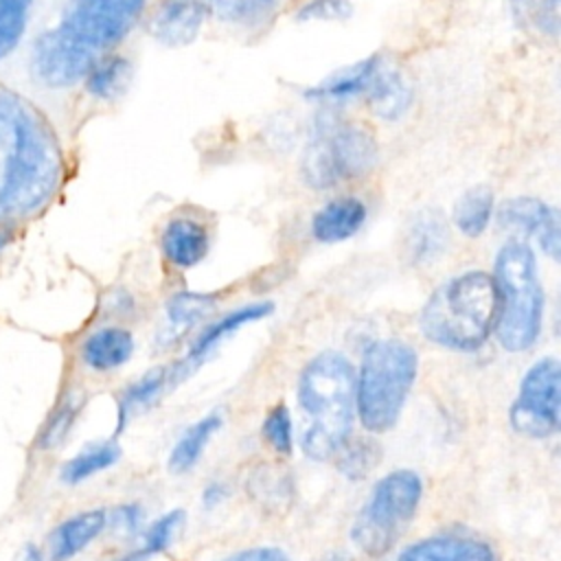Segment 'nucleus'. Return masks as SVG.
Masks as SVG:
<instances>
[{
  "label": "nucleus",
  "instance_id": "obj_1",
  "mask_svg": "<svg viewBox=\"0 0 561 561\" xmlns=\"http://www.w3.org/2000/svg\"><path fill=\"white\" fill-rule=\"evenodd\" d=\"M61 180V149L46 116L0 88V224L44 208Z\"/></svg>",
  "mask_w": 561,
  "mask_h": 561
},
{
  "label": "nucleus",
  "instance_id": "obj_2",
  "mask_svg": "<svg viewBox=\"0 0 561 561\" xmlns=\"http://www.w3.org/2000/svg\"><path fill=\"white\" fill-rule=\"evenodd\" d=\"M298 401L309 416L302 451L311 460H327L348 438L353 425L355 375L340 353L313 357L300 375Z\"/></svg>",
  "mask_w": 561,
  "mask_h": 561
},
{
  "label": "nucleus",
  "instance_id": "obj_3",
  "mask_svg": "<svg viewBox=\"0 0 561 561\" xmlns=\"http://www.w3.org/2000/svg\"><path fill=\"white\" fill-rule=\"evenodd\" d=\"M497 318L495 280L480 270L465 272L440 285L419 316L423 335L445 348H480Z\"/></svg>",
  "mask_w": 561,
  "mask_h": 561
},
{
  "label": "nucleus",
  "instance_id": "obj_4",
  "mask_svg": "<svg viewBox=\"0 0 561 561\" xmlns=\"http://www.w3.org/2000/svg\"><path fill=\"white\" fill-rule=\"evenodd\" d=\"M497 318L495 333L506 351L528 348L543 318V291L537 276L535 254L526 241H508L495 259Z\"/></svg>",
  "mask_w": 561,
  "mask_h": 561
},
{
  "label": "nucleus",
  "instance_id": "obj_5",
  "mask_svg": "<svg viewBox=\"0 0 561 561\" xmlns=\"http://www.w3.org/2000/svg\"><path fill=\"white\" fill-rule=\"evenodd\" d=\"M416 353L401 340L373 342L362 359L355 399L362 425L370 432L390 430L416 377Z\"/></svg>",
  "mask_w": 561,
  "mask_h": 561
},
{
  "label": "nucleus",
  "instance_id": "obj_6",
  "mask_svg": "<svg viewBox=\"0 0 561 561\" xmlns=\"http://www.w3.org/2000/svg\"><path fill=\"white\" fill-rule=\"evenodd\" d=\"M421 495L423 482L410 469L381 478L351 528L353 543L368 557L386 554L416 513Z\"/></svg>",
  "mask_w": 561,
  "mask_h": 561
},
{
  "label": "nucleus",
  "instance_id": "obj_7",
  "mask_svg": "<svg viewBox=\"0 0 561 561\" xmlns=\"http://www.w3.org/2000/svg\"><path fill=\"white\" fill-rule=\"evenodd\" d=\"M377 160L373 136L348 123H324L307 145L302 175L313 188H329L366 173Z\"/></svg>",
  "mask_w": 561,
  "mask_h": 561
},
{
  "label": "nucleus",
  "instance_id": "obj_8",
  "mask_svg": "<svg viewBox=\"0 0 561 561\" xmlns=\"http://www.w3.org/2000/svg\"><path fill=\"white\" fill-rule=\"evenodd\" d=\"M142 7L145 0H70L55 28L99 57L127 35Z\"/></svg>",
  "mask_w": 561,
  "mask_h": 561
},
{
  "label": "nucleus",
  "instance_id": "obj_9",
  "mask_svg": "<svg viewBox=\"0 0 561 561\" xmlns=\"http://www.w3.org/2000/svg\"><path fill=\"white\" fill-rule=\"evenodd\" d=\"M561 410V366L557 359L546 357L528 368L522 379L519 397L515 399L508 416L511 425L526 436L543 438L559 430Z\"/></svg>",
  "mask_w": 561,
  "mask_h": 561
},
{
  "label": "nucleus",
  "instance_id": "obj_10",
  "mask_svg": "<svg viewBox=\"0 0 561 561\" xmlns=\"http://www.w3.org/2000/svg\"><path fill=\"white\" fill-rule=\"evenodd\" d=\"M96 59L53 26L33 42L31 75L46 88H70L88 75Z\"/></svg>",
  "mask_w": 561,
  "mask_h": 561
},
{
  "label": "nucleus",
  "instance_id": "obj_11",
  "mask_svg": "<svg viewBox=\"0 0 561 561\" xmlns=\"http://www.w3.org/2000/svg\"><path fill=\"white\" fill-rule=\"evenodd\" d=\"M497 221L502 228L535 234L548 256L552 259L559 256V248H561L559 215L552 206L543 204L541 199L513 197L500 206Z\"/></svg>",
  "mask_w": 561,
  "mask_h": 561
},
{
  "label": "nucleus",
  "instance_id": "obj_12",
  "mask_svg": "<svg viewBox=\"0 0 561 561\" xmlns=\"http://www.w3.org/2000/svg\"><path fill=\"white\" fill-rule=\"evenodd\" d=\"M397 561H497L493 548L467 535H434L403 550Z\"/></svg>",
  "mask_w": 561,
  "mask_h": 561
},
{
  "label": "nucleus",
  "instance_id": "obj_13",
  "mask_svg": "<svg viewBox=\"0 0 561 561\" xmlns=\"http://www.w3.org/2000/svg\"><path fill=\"white\" fill-rule=\"evenodd\" d=\"M107 524V515L101 508L77 513L59 522L48 535V559L50 561H70L85 546H90Z\"/></svg>",
  "mask_w": 561,
  "mask_h": 561
},
{
  "label": "nucleus",
  "instance_id": "obj_14",
  "mask_svg": "<svg viewBox=\"0 0 561 561\" xmlns=\"http://www.w3.org/2000/svg\"><path fill=\"white\" fill-rule=\"evenodd\" d=\"M206 13L202 0H167L153 18L151 31L160 42L182 46L195 39Z\"/></svg>",
  "mask_w": 561,
  "mask_h": 561
},
{
  "label": "nucleus",
  "instance_id": "obj_15",
  "mask_svg": "<svg viewBox=\"0 0 561 561\" xmlns=\"http://www.w3.org/2000/svg\"><path fill=\"white\" fill-rule=\"evenodd\" d=\"M366 219V206L357 197H337L324 204L311 219V234L322 243L353 237Z\"/></svg>",
  "mask_w": 561,
  "mask_h": 561
},
{
  "label": "nucleus",
  "instance_id": "obj_16",
  "mask_svg": "<svg viewBox=\"0 0 561 561\" xmlns=\"http://www.w3.org/2000/svg\"><path fill=\"white\" fill-rule=\"evenodd\" d=\"M162 250L173 265L191 267L206 256L208 232L195 219H171L162 232Z\"/></svg>",
  "mask_w": 561,
  "mask_h": 561
},
{
  "label": "nucleus",
  "instance_id": "obj_17",
  "mask_svg": "<svg viewBox=\"0 0 561 561\" xmlns=\"http://www.w3.org/2000/svg\"><path fill=\"white\" fill-rule=\"evenodd\" d=\"M134 351V337L123 327H103L88 335L81 344V359L94 370H112L123 366Z\"/></svg>",
  "mask_w": 561,
  "mask_h": 561
},
{
  "label": "nucleus",
  "instance_id": "obj_18",
  "mask_svg": "<svg viewBox=\"0 0 561 561\" xmlns=\"http://www.w3.org/2000/svg\"><path fill=\"white\" fill-rule=\"evenodd\" d=\"M379 66H381L379 57L364 59L351 68H344V70L331 75L327 81H322L320 85L309 90L307 96L313 101H320V103L348 101L362 92H368L370 81H373L375 72L379 70Z\"/></svg>",
  "mask_w": 561,
  "mask_h": 561
},
{
  "label": "nucleus",
  "instance_id": "obj_19",
  "mask_svg": "<svg viewBox=\"0 0 561 561\" xmlns=\"http://www.w3.org/2000/svg\"><path fill=\"white\" fill-rule=\"evenodd\" d=\"M366 94L373 112L383 121H397L412 101V90L405 79L397 70L383 66H379V70L375 72Z\"/></svg>",
  "mask_w": 561,
  "mask_h": 561
},
{
  "label": "nucleus",
  "instance_id": "obj_20",
  "mask_svg": "<svg viewBox=\"0 0 561 561\" xmlns=\"http://www.w3.org/2000/svg\"><path fill=\"white\" fill-rule=\"evenodd\" d=\"M272 302H256V305H245V307H239V309H234L232 313H228V316H224L221 320H217V322H213L197 340H195V344L191 346V351H188V357H186V366H193V364H197L202 357H206V353L213 348V346H217V342L219 340H224L226 335H230V333H234L237 329H241L243 324H250V322H254V320H261V318H265L267 313H272Z\"/></svg>",
  "mask_w": 561,
  "mask_h": 561
},
{
  "label": "nucleus",
  "instance_id": "obj_21",
  "mask_svg": "<svg viewBox=\"0 0 561 561\" xmlns=\"http://www.w3.org/2000/svg\"><path fill=\"white\" fill-rule=\"evenodd\" d=\"M121 458V447L114 440H101L85 445L72 458H68L59 469V480L64 484H81L83 480L96 476L99 471L112 467Z\"/></svg>",
  "mask_w": 561,
  "mask_h": 561
},
{
  "label": "nucleus",
  "instance_id": "obj_22",
  "mask_svg": "<svg viewBox=\"0 0 561 561\" xmlns=\"http://www.w3.org/2000/svg\"><path fill=\"white\" fill-rule=\"evenodd\" d=\"M408 245L416 263H427L440 256L447 245V226L443 215L434 210H423L410 226Z\"/></svg>",
  "mask_w": 561,
  "mask_h": 561
},
{
  "label": "nucleus",
  "instance_id": "obj_23",
  "mask_svg": "<svg viewBox=\"0 0 561 561\" xmlns=\"http://www.w3.org/2000/svg\"><path fill=\"white\" fill-rule=\"evenodd\" d=\"M85 79V90L101 101H112L125 92L131 79V66L125 57L112 55L96 59L92 68L88 70Z\"/></svg>",
  "mask_w": 561,
  "mask_h": 561
},
{
  "label": "nucleus",
  "instance_id": "obj_24",
  "mask_svg": "<svg viewBox=\"0 0 561 561\" xmlns=\"http://www.w3.org/2000/svg\"><path fill=\"white\" fill-rule=\"evenodd\" d=\"M221 427V414L210 412L208 416L199 419L195 425H191L182 438L175 443L171 456H169V469L173 473H184L188 471L197 458L202 456L206 443L213 438V434Z\"/></svg>",
  "mask_w": 561,
  "mask_h": 561
},
{
  "label": "nucleus",
  "instance_id": "obj_25",
  "mask_svg": "<svg viewBox=\"0 0 561 561\" xmlns=\"http://www.w3.org/2000/svg\"><path fill=\"white\" fill-rule=\"evenodd\" d=\"M210 309H213V298L206 294H193V291L175 294L167 307V329L162 335L167 337V342L178 340Z\"/></svg>",
  "mask_w": 561,
  "mask_h": 561
},
{
  "label": "nucleus",
  "instance_id": "obj_26",
  "mask_svg": "<svg viewBox=\"0 0 561 561\" xmlns=\"http://www.w3.org/2000/svg\"><path fill=\"white\" fill-rule=\"evenodd\" d=\"M493 210V193L486 186L469 188L454 208V221L467 237H478L489 226Z\"/></svg>",
  "mask_w": 561,
  "mask_h": 561
},
{
  "label": "nucleus",
  "instance_id": "obj_27",
  "mask_svg": "<svg viewBox=\"0 0 561 561\" xmlns=\"http://www.w3.org/2000/svg\"><path fill=\"white\" fill-rule=\"evenodd\" d=\"M208 11H215L221 20L237 24H261L267 20L280 0H202Z\"/></svg>",
  "mask_w": 561,
  "mask_h": 561
},
{
  "label": "nucleus",
  "instance_id": "obj_28",
  "mask_svg": "<svg viewBox=\"0 0 561 561\" xmlns=\"http://www.w3.org/2000/svg\"><path fill=\"white\" fill-rule=\"evenodd\" d=\"M289 476L276 467H259L250 478V493L254 500L265 504L267 508H280V504L289 502L291 484Z\"/></svg>",
  "mask_w": 561,
  "mask_h": 561
},
{
  "label": "nucleus",
  "instance_id": "obj_29",
  "mask_svg": "<svg viewBox=\"0 0 561 561\" xmlns=\"http://www.w3.org/2000/svg\"><path fill=\"white\" fill-rule=\"evenodd\" d=\"M33 0H0V59L22 39Z\"/></svg>",
  "mask_w": 561,
  "mask_h": 561
},
{
  "label": "nucleus",
  "instance_id": "obj_30",
  "mask_svg": "<svg viewBox=\"0 0 561 561\" xmlns=\"http://www.w3.org/2000/svg\"><path fill=\"white\" fill-rule=\"evenodd\" d=\"M513 13L528 26L546 35L559 31V0H508Z\"/></svg>",
  "mask_w": 561,
  "mask_h": 561
},
{
  "label": "nucleus",
  "instance_id": "obj_31",
  "mask_svg": "<svg viewBox=\"0 0 561 561\" xmlns=\"http://www.w3.org/2000/svg\"><path fill=\"white\" fill-rule=\"evenodd\" d=\"M81 410V401L75 397V394H68L55 410L53 414L48 416L44 430H42V436H39V445L42 449H55L59 447L66 436L70 434L72 425H75V419Z\"/></svg>",
  "mask_w": 561,
  "mask_h": 561
},
{
  "label": "nucleus",
  "instance_id": "obj_32",
  "mask_svg": "<svg viewBox=\"0 0 561 561\" xmlns=\"http://www.w3.org/2000/svg\"><path fill=\"white\" fill-rule=\"evenodd\" d=\"M167 370L164 368H156L151 373H147L140 381H136L134 386L127 388V392L123 394L121 399V412H118V427H123L125 423V416L131 408H138V405H145L149 403L151 399L158 397V392L162 390V386L167 383Z\"/></svg>",
  "mask_w": 561,
  "mask_h": 561
},
{
  "label": "nucleus",
  "instance_id": "obj_33",
  "mask_svg": "<svg viewBox=\"0 0 561 561\" xmlns=\"http://www.w3.org/2000/svg\"><path fill=\"white\" fill-rule=\"evenodd\" d=\"M379 460V449L373 440H364L357 438L353 443L346 445V449L342 451L340 458V469L344 471L346 478L351 480H362L364 476H368V471L377 465Z\"/></svg>",
  "mask_w": 561,
  "mask_h": 561
},
{
  "label": "nucleus",
  "instance_id": "obj_34",
  "mask_svg": "<svg viewBox=\"0 0 561 561\" xmlns=\"http://www.w3.org/2000/svg\"><path fill=\"white\" fill-rule=\"evenodd\" d=\"M184 522V513L182 511H171L167 515H162L158 522L151 524V528L145 535V550L147 554H156L169 548V543L173 541V537L178 535L180 526Z\"/></svg>",
  "mask_w": 561,
  "mask_h": 561
},
{
  "label": "nucleus",
  "instance_id": "obj_35",
  "mask_svg": "<svg viewBox=\"0 0 561 561\" xmlns=\"http://www.w3.org/2000/svg\"><path fill=\"white\" fill-rule=\"evenodd\" d=\"M263 434L267 443L278 451V454H289L291 451V419L285 405H276L265 423H263Z\"/></svg>",
  "mask_w": 561,
  "mask_h": 561
},
{
  "label": "nucleus",
  "instance_id": "obj_36",
  "mask_svg": "<svg viewBox=\"0 0 561 561\" xmlns=\"http://www.w3.org/2000/svg\"><path fill=\"white\" fill-rule=\"evenodd\" d=\"M351 11L348 0H309L298 11V20H346Z\"/></svg>",
  "mask_w": 561,
  "mask_h": 561
},
{
  "label": "nucleus",
  "instance_id": "obj_37",
  "mask_svg": "<svg viewBox=\"0 0 561 561\" xmlns=\"http://www.w3.org/2000/svg\"><path fill=\"white\" fill-rule=\"evenodd\" d=\"M107 519L118 535H131L140 524V508L136 504H125L114 508V513Z\"/></svg>",
  "mask_w": 561,
  "mask_h": 561
},
{
  "label": "nucleus",
  "instance_id": "obj_38",
  "mask_svg": "<svg viewBox=\"0 0 561 561\" xmlns=\"http://www.w3.org/2000/svg\"><path fill=\"white\" fill-rule=\"evenodd\" d=\"M221 561H289V559L278 548H250V550H241L232 557H226Z\"/></svg>",
  "mask_w": 561,
  "mask_h": 561
},
{
  "label": "nucleus",
  "instance_id": "obj_39",
  "mask_svg": "<svg viewBox=\"0 0 561 561\" xmlns=\"http://www.w3.org/2000/svg\"><path fill=\"white\" fill-rule=\"evenodd\" d=\"M13 561H46V554H44V550H42L37 543L28 541V543H24V546L15 552Z\"/></svg>",
  "mask_w": 561,
  "mask_h": 561
},
{
  "label": "nucleus",
  "instance_id": "obj_40",
  "mask_svg": "<svg viewBox=\"0 0 561 561\" xmlns=\"http://www.w3.org/2000/svg\"><path fill=\"white\" fill-rule=\"evenodd\" d=\"M226 486L221 484V482H213L210 486H206V491H204V506L206 508H213V506H217L224 497H226Z\"/></svg>",
  "mask_w": 561,
  "mask_h": 561
},
{
  "label": "nucleus",
  "instance_id": "obj_41",
  "mask_svg": "<svg viewBox=\"0 0 561 561\" xmlns=\"http://www.w3.org/2000/svg\"><path fill=\"white\" fill-rule=\"evenodd\" d=\"M149 554H147V550L142 548V550H134V552H129V554H125V557H121L118 561H145Z\"/></svg>",
  "mask_w": 561,
  "mask_h": 561
},
{
  "label": "nucleus",
  "instance_id": "obj_42",
  "mask_svg": "<svg viewBox=\"0 0 561 561\" xmlns=\"http://www.w3.org/2000/svg\"><path fill=\"white\" fill-rule=\"evenodd\" d=\"M4 241H7V239H4V234H0V248L4 245Z\"/></svg>",
  "mask_w": 561,
  "mask_h": 561
}]
</instances>
